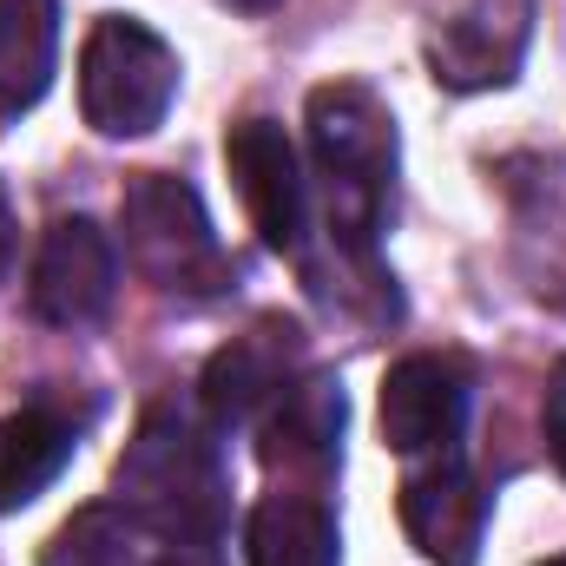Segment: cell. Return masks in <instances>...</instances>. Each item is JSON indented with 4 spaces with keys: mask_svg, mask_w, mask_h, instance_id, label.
I'll list each match as a JSON object with an SVG mask.
<instances>
[{
    "mask_svg": "<svg viewBox=\"0 0 566 566\" xmlns=\"http://www.w3.org/2000/svg\"><path fill=\"white\" fill-rule=\"evenodd\" d=\"M310 158L323 185V231L336 264H349L369 303L396 316V277L376 264V238L396 205V119L363 80H336L310 93Z\"/></svg>",
    "mask_w": 566,
    "mask_h": 566,
    "instance_id": "1",
    "label": "cell"
},
{
    "mask_svg": "<svg viewBox=\"0 0 566 566\" xmlns=\"http://www.w3.org/2000/svg\"><path fill=\"white\" fill-rule=\"evenodd\" d=\"M218 428L205 416H185L178 402L145 409L139 434L119 454V507L145 534L165 541H211L224 521V468H218Z\"/></svg>",
    "mask_w": 566,
    "mask_h": 566,
    "instance_id": "2",
    "label": "cell"
},
{
    "mask_svg": "<svg viewBox=\"0 0 566 566\" xmlns=\"http://www.w3.org/2000/svg\"><path fill=\"white\" fill-rule=\"evenodd\" d=\"M119 231H126V258L151 290L165 296H224L238 264L211 231L205 198L171 178V171H139L119 198Z\"/></svg>",
    "mask_w": 566,
    "mask_h": 566,
    "instance_id": "3",
    "label": "cell"
},
{
    "mask_svg": "<svg viewBox=\"0 0 566 566\" xmlns=\"http://www.w3.org/2000/svg\"><path fill=\"white\" fill-rule=\"evenodd\" d=\"M178 99V53L126 13H106L80 46V113L99 139H145Z\"/></svg>",
    "mask_w": 566,
    "mask_h": 566,
    "instance_id": "4",
    "label": "cell"
},
{
    "mask_svg": "<svg viewBox=\"0 0 566 566\" xmlns=\"http://www.w3.org/2000/svg\"><path fill=\"white\" fill-rule=\"evenodd\" d=\"M534 40V0H441L428 20V73L448 93L514 86Z\"/></svg>",
    "mask_w": 566,
    "mask_h": 566,
    "instance_id": "5",
    "label": "cell"
},
{
    "mask_svg": "<svg viewBox=\"0 0 566 566\" xmlns=\"http://www.w3.org/2000/svg\"><path fill=\"white\" fill-rule=\"evenodd\" d=\"M224 165H231V185L251 211V231L296 258L303 251V231H310V178L296 165V145L277 119H238L224 133Z\"/></svg>",
    "mask_w": 566,
    "mask_h": 566,
    "instance_id": "6",
    "label": "cell"
},
{
    "mask_svg": "<svg viewBox=\"0 0 566 566\" xmlns=\"http://www.w3.org/2000/svg\"><path fill=\"white\" fill-rule=\"evenodd\" d=\"M113 296H119L113 238L93 218H60L40 238V258H33V283H27L33 316L53 323V329H86L113 310Z\"/></svg>",
    "mask_w": 566,
    "mask_h": 566,
    "instance_id": "7",
    "label": "cell"
},
{
    "mask_svg": "<svg viewBox=\"0 0 566 566\" xmlns=\"http://www.w3.org/2000/svg\"><path fill=\"white\" fill-rule=\"evenodd\" d=\"M343 422H349L343 382L310 369L258 416V461L283 481H303V494H316L343 461Z\"/></svg>",
    "mask_w": 566,
    "mask_h": 566,
    "instance_id": "8",
    "label": "cell"
},
{
    "mask_svg": "<svg viewBox=\"0 0 566 566\" xmlns=\"http://www.w3.org/2000/svg\"><path fill=\"white\" fill-rule=\"evenodd\" d=\"M303 336L283 323V316H264L251 323L244 336H231L211 363H205V382H198V402H205V422L211 428H244L258 422L283 389L303 376Z\"/></svg>",
    "mask_w": 566,
    "mask_h": 566,
    "instance_id": "9",
    "label": "cell"
},
{
    "mask_svg": "<svg viewBox=\"0 0 566 566\" xmlns=\"http://www.w3.org/2000/svg\"><path fill=\"white\" fill-rule=\"evenodd\" d=\"M396 507H402V527L422 547V560H434V566H474L481 560L488 494H481V481L468 474L461 454H428L422 468H409Z\"/></svg>",
    "mask_w": 566,
    "mask_h": 566,
    "instance_id": "10",
    "label": "cell"
},
{
    "mask_svg": "<svg viewBox=\"0 0 566 566\" xmlns=\"http://www.w3.org/2000/svg\"><path fill=\"white\" fill-rule=\"evenodd\" d=\"M468 428V369L454 356H402L382 382V441L402 461L454 454Z\"/></svg>",
    "mask_w": 566,
    "mask_h": 566,
    "instance_id": "11",
    "label": "cell"
},
{
    "mask_svg": "<svg viewBox=\"0 0 566 566\" xmlns=\"http://www.w3.org/2000/svg\"><path fill=\"white\" fill-rule=\"evenodd\" d=\"M80 428L60 409H13L0 416V514L33 507L73 461Z\"/></svg>",
    "mask_w": 566,
    "mask_h": 566,
    "instance_id": "12",
    "label": "cell"
},
{
    "mask_svg": "<svg viewBox=\"0 0 566 566\" xmlns=\"http://www.w3.org/2000/svg\"><path fill=\"white\" fill-rule=\"evenodd\" d=\"M244 554H251V566H336L343 534H336V514L323 507V494L283 488L271 501H258V514L244 527Z\"/></svg>",
    "mask_w": 566,
    "mask_h": 566,
    "instance_id": "13",
    "label": "cell"
},
{
    "mask_svg": "<svg viewBox=\"0 0 566 566\" xmlns=\"http://www.w3.org/2000/svg\"><path fill=\"white\" fill-rule=\"evenodd\" d=\"M60 60V0H0V119L46 99Z\"/></svg>",
    "mask_w": 566,
    "mask_h": 566,
    "instance_id": "14",
    "label": "cell"
},
{
    "mask_svg": "<svg viewBox=\"0 0 566 566\" xmlns=\"http://www.w3.org/2000/svg\"><path fill=\"white\" fill-rule=\"evenodd\" d=\"M40 566H145V527L119 501H93L40 547Z\"/></svg>",
    "mask_w": 566,
    "mask_h": 566,
    "instance_id": "15",
    "label": "cell"
},
{
    "mask_svg": "<svg viewBox=\"0 0 566 566\" xmlns=\"http://www.w3.org/2000/svg\"><path fill=\"white\" fill-rule=\"evenodd\" d=\"M547 454H554V468L566 474V363L554 369V382H547Z\"/></svg>",
    "mask_w": 566,
    "mask_h": 566,
    "instance_id": "16",
    "label": "cell"
},
{
    "mask_svg": "<svg viewBox=\"0 0 566 566\" xmlns=\"http://www.w3.org/2000/svg\"><path fill=\"white\" fill-rule=\"evenodd\" d=\"M151 566H224V554H218V541H171Z\"/></svg>",
    "mask_w": 566,
    "mask_h": 566,
    "instance_id": "17",
    "label": "cell"
},
{
    "mask_svg": "<svg viewBox=\"0 0 566 566\" xmlns=\"http://www.w3.org/2000/svg\"><path fill=\"white\" fill-rule=\"evenodd\" d=\"M218 7H238V13H271V7H283V0H218Z\"/></svg>",
    "mask_w": 566,
    "mask_h": 566,
    "instance_id": "18",
    "label": "cell"
},
{
    "mask_svg": "<svg viewBox=\"0 0 566 566\" xmlns=\"http://www.w3.org/2000/svg\"><path fill=\"white\" fill-rule=\"evenodd\" d=\"M0 271H7V198H0Z\"/></svg>",
    "mask_w": 566,
    "mask_h": 566,
    "instance_id": "19",
    "label": "cell"
},
{
    "mask_svg": "<svg viewBox=\"0 0 566 566\" xmlns=\"http://www.w3.org/2000/svg\"><path fill=\"white\" fill-rule=\"evenodd\" d=\"M541 566H566V554H560V560H541Z\"/></svg>",
    "mask_w": 566,
    "mask_h": 566,
    "instance_id": "20",
    "label": "cell"
}]
</instances>
